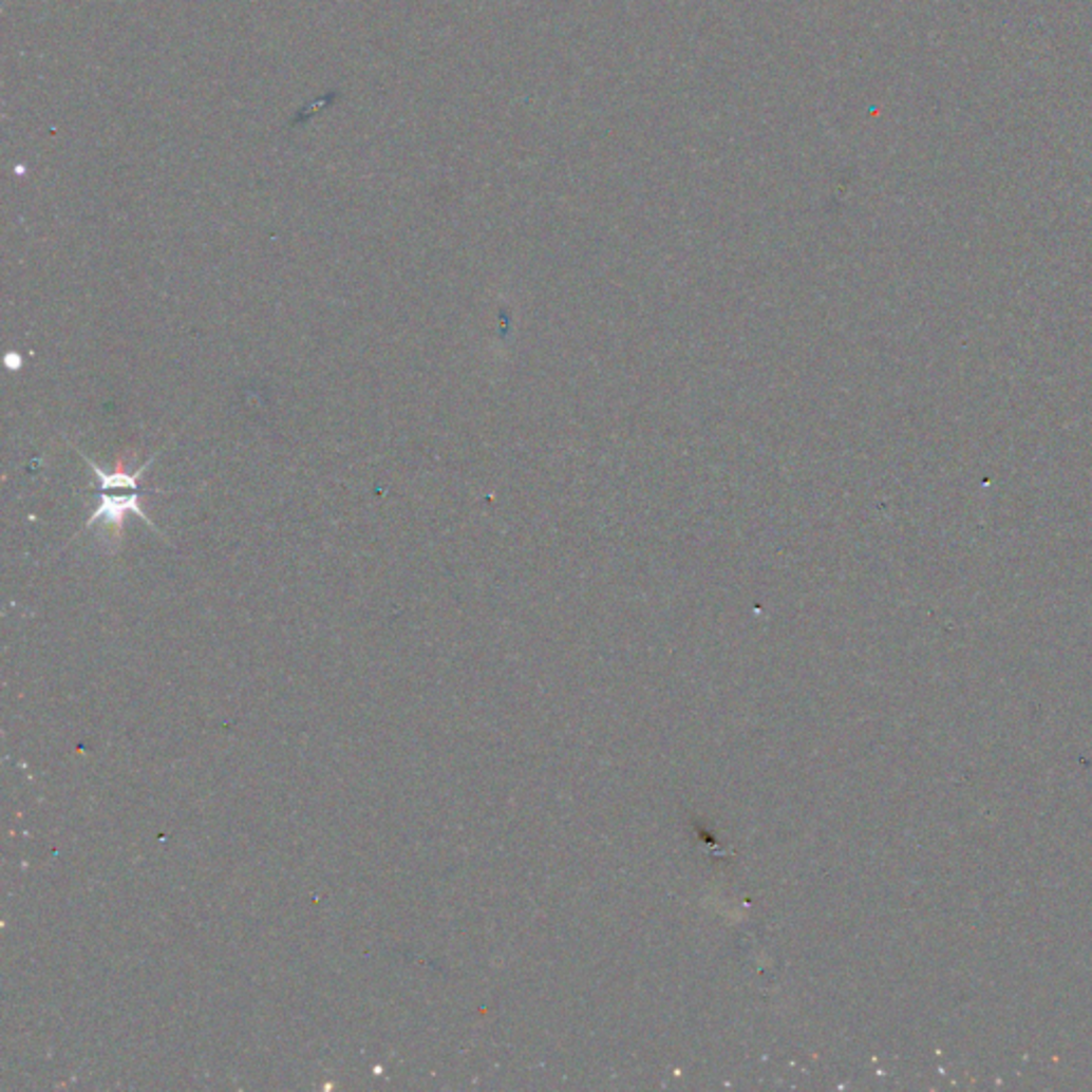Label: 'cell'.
Segmentation results:
<instances>
[{
	"instance_id": "obj_1",
	"label": "cell",
	"mask_w": 1092,
	"mask_h": 1092,
	"mask_svg": "<svg viewBox=\"0 0 1092 1092\" xmlns=\"http://www.w3.org/2000/svg\"><path fill=\"white\" fill-rule=\"evenodd\" d=\"M139 500H142V491H135L131 495H107L102 491H98V504H96V510L94 514L90 516V521L86 523V529H90L94 523H109L114 525L116 531H123L125 527V516L127 512H135L142 516V521H146L150 527H154V523L148 519V514L142 510L139 506ZM156 529V527H154Z\"/></svg>"
}]
</instances>
